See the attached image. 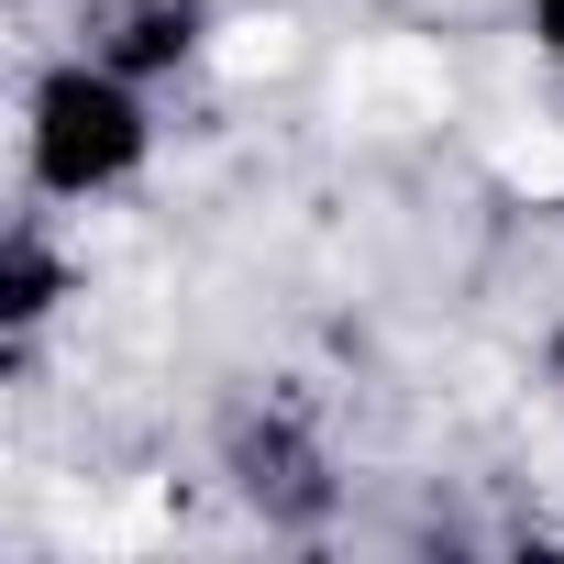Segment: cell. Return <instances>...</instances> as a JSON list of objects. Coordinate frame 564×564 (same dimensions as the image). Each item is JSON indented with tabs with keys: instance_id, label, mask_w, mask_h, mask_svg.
Instances as JSON below:
<instances>
[{
	"instance_id": "3",
	"label": "cell",
	"mask_w": 564,
	"mask_h": 564,
	"mask_svg": "<svg viewBox=\"0 0 564 564\" xmlns=\"http://www.w3.org/2000/svg\"><path fill=\"white\" fill-rule=\"evenodd\" d=\"M531 34H542V56L564 67V0H531Z\"/></svg>"
},
{
	"instance_id": "2",
	"label": "cell",
	"mask_w": 564,
	"mask_h": 564,
	"mask_svg": "<svg viewBox=\"0 0 564 564\" xmlns=\"http://www.w3.org/2000/svg\"><path fill=\"white\" fill-rule=\"evenodd\" d=\"M188 23H199V12H188V0H144V12H133V23H122V34L100 45V56L144 78V67H166V56H188Z\"/></svg>"
},
{
	"instance_id": "1",
	"label": "cell",
	"mask_w": 564,
	"mask_h": 564,
	"mask_svg": "<svg viewBox=\"0 0 564 564\" xmlns=\"http://www.w3.org/2000/svg\"><path fill=\"white\" fill-rule=\"evenodd\" d=\"M144 144H155V122H144V100H133V67L78 56V67H56V78L34 89V188L100 199V188H122V177L144 166Z\"/></svg>"
}]
</instances>
